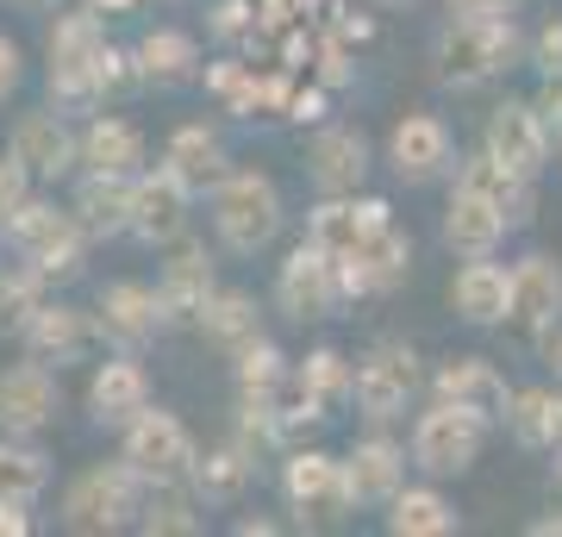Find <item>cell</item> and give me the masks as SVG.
Masks as SVG:
<instances>
[{
  "mask_svg": "<svg viewBox=\"0 0 562 537\" xmlns=\"http://www.w3.org/2000/svg\"><path fill=\"white\" fill-rule=\"evenodd\" d=\"M431 400H450V406L487 418V425H506L513 381H506L487 357H443L438 369H431Z\"/></svg>",
  "mask_w": 562,
  "mask_h": 537,
  "instance_id": "cb8c5ba5",
  "label": "cell"
},
{
  "mask_svg": "<svg viewBox=\"0 0 562 537\" xmlns=\"http://www.w3.org/2000/svg\"><path fill=\"white\" fill-rule=\"evenodd\" d=\"M344 306H350L344 269H338V257L319 250L313 238H301L276 262V313L281 318H294V325H331Z\"/></svg>",
  "mask_w": 562,
  "mask_h": 537,
  "instance_id": "ba28073f",
  "label": "cell"
},
{
  "mask_svg": "<svg viewBox=\"0 0 562 537\" xmlns=\"http://www.w3.org/2000/svg\"><path fill=\"white\" fill-rule=\"evenodd\" d=\"M382 532L387 537H450V532H462V518L450 506V494L425 476V481H406L401 494L382 506Z\"/></svg>",
  "mask_w": 562,
  "mask_h": 537,
  "instance_id": "1f68e13d",
  "label": "cell"
},
{
  "mask_svg": "<svg viewBox=\"0 0 562 537\" xmlns=\"http://www.w3.org/2000/svg\"><path fill=\"white\" fill-rule=\"evenodd\" d=\"M57 376L63 369H50V362H38V357H20L13 369H0V432L38 438L63 406V381Z\"/></svg>",
  "mask_w": 562,
  "mask_h": 537,
  "instance_id": "ffe728a7",
  "label": "cell"
},
{
  "mask_svg": "<svg viewBox=\"0 0 562 537\" xmlns=\"http://www.w3.org/2000/svg\"><path fill=\"white\" fill-rule=\"evenodd\" d=\"M288 7H294V13H319L325 0H288Z\"/></svg>",
  "mask_w": 562,
  "mask_h": 537,
  "instance_id": "9f6ffc18",
  "label": "cell"
},
{
  "mask_svg": "<svg viewBox=\"0 0 562 537\" xmlns=\"http://www.w3.org/2000/svg\"><path fill=\"white\" fill-rule=\"evenodd\" d=\"M457 188H475V194H487L494 206H501L513 225H531L538 220V181L519 176V169H506L501 157H487V150H469V157L457 163Z\"/></svg>",
  "mask_w": 562,
  "mask_h": 537,
  "instance_id": "4dcf8cb0",
  "label": "cell"
},
{
  "mask_svg": "<svg viewBox=\"0 0 562 537\" xmlns=\"http://www.w3.org/2000/svg\"><path fill=\"white\" fill-rule=\"evenodd\" d=\"M7 7H20V13H50V7H63V0H7Z\"/></svg>",
  "mask_w": 562,
  "mask_h": 537,
  "instance_id": "11a10c76",
  "label": "cell"
},
{
  "mask_svg": "<svg viewBox=\"0 0 562 537\" xmlns=\"http://www.w3.org/2000/svg\"><path fill=\"white\" fill-rule=\"evenodd\" d=\"M350 394H357V357H344V350L319 344V350H306V357L294 362L288 413H294V425L306 432V425H325L338 406H350Z\"/></svg>",
  "mask_w": 562,
  "mask_h": 537,
  "instance_id": "ac0fdd59",
  "label": "cell"
},
{
  "mask_svg": "<svg viewBox=\"0 0 562 537\" xmlns=\"http://www.w3.org/2000/svg\"><path fill=\"white\" fill-rule=\"evenodd\" d=\"M450 313L475 332H494L513 313V262L501 257H462V269L450 276Z\"/></svg>",
  "mask_w": 562,
  "mask_h": 537,
  "instance_id": "d4e9b609",
  "label": "cell"
},
{
  "mask_svg": "<svg viewBox=\"0 0 562 537\" xmlns=\"http://www.w3.org/2000/svg\"><path fill=\"white\" fill-rule=\"evenodd\" d=\"M206 88L232 107V113H257V94H262V76L250 69V63H232V57H220V63H206Z\"/></svg>",
  "mask_w": 562,
  "mask_h": 537,
  "instance_id": "60d3db41",
  "label": "cell"
},
{
  "mask_svg": "<svg viewBox=\"0 0 562 537\" xmlns=\"http://www.w3.org/2000/svg\"><path fill=\"white\" fill-rule=\"evenodd\" d=\"M338 269H344L350 300H382V294H394L406 281V269H413V238H406L401 225H382L362 250L338 257Z\"/></svg>",
  "mask_w": 562,
  "mask_h": 537,
  "instance_id": "4316f807",
  "label": "cell"
},
{
  "mask_svg": "<svg viewBox=\"0 0 562 537\" xmlns=\"http://www.w3.org/2000/svg\"><path fill=\"white\" fill-rule=\"evenodd\" d=\"M450 13H475V20H494V13H519V0H443Z\"/></svg>",
  "mask_w": 562,
  "mask_h": 537,
  "instance_id": "681fc988",
  "label": "cell"
},
{
  "mask_svg": "<svg viewBox=\"0 0 562 537\" xmlns=\"http://www.w3.org/2000/svg\"><path fill=\"white\" fill-rule=\"evenodd\" d=\"M150 144H144V132L125 113H88V125H81V169H101V176H138V169H150Z\"/></svg>",
  "mask_w": 562,
  "mask_h": 537,
  "instance_id": "f546056e",
  "label": "cell"
},
{
  "mask_svg": "<svg viewBox=\"0 0 562 537\" xmlns=\"http://www.w3.org/2000/svg\"><path fill=\"white\" fill-rule=\"evenodd\" d=\"M0 244H7V238H0Z\"/></svg>",
  "mask_w": 562,
  "mask_h": 537,
  "instance_id": "94428289",
  "label": "cell"
},
{
  "mask_svg": "<svg viewBox=\"0 0 562 537\" xmlns=\"http://www.w3.org/2000/svg\"><path fill=\"white\" fill-rule=\"evenodd\" d=\"M375 7H387V13H406V7H419V0H375Z\"/></svg>",
  "mask_w": 562,
  "mask_h": 537,
  "instance_id": "6f0895ef",
  "label": "cell"
},
{
  "mask_svg": "<svg viewBox=\"0 0 562 537\" xmlns=\"http://www.w3.org/2000/svg\"><path fill=\"white\" fill-rule=\"evenodd\" d=\"M188 206H194V194L162 163L138 169V181H132V238L150 244V250H169L176 238H188Z\"/></svg>",
  "mask_w": 562,
  "mask_h": 537,
  "instance_id": "44dd1931",
  "label": "cell"
},
{
  "mask_svg": "<svg viewBox=\"0 0 562 537\" xmlns=\"http://www.w3.org/2000/svg\"><path fill=\"white\" fill-rule=\"evenodd\" d=\"M94 344H101L94 313H81V306H69V300H44L38 313L25 318V332H20V350L25 357H38V362H50V369L81 362Z\"/></svg>",
  "mask_w": 562,
  "mask_h": 537,
  "instance_id": "603a6c76",
  "label": "cell"
},
{
  "mask_svg": "<svg viewBox=\"0 0 562 537\" xmlns=\"http://www.w3.org/2000/svg\"><path fill=\"white\" fill-rule=\"evenodd\" d=\"M206 32L220 44H244V38H262V25H257V7L250 0H220L213 13H206Z\"/></svg>",
  "mask_w": 562,
  "mask_h": 537,
  "instance_id": "b9f144b4",
  "label": "cell"
},
{
  "mask_svg": "<svg viewBox=\"0 0 562 537\" xmlns=\"http://www.w3.org/2000/svg\"><path fill=\"white\" fill-rule=\"evenodd\" d=\"M525 537H562V513H543V518H531V525H525Z\"/></svg>",
  "mask_w": 562,
  "mask_h": 537,
  "instance_id": "816d5d0a",
  "label": "cell"
},
{
  "mask_svg": "<svg viewBox=\"0 0 562 537\" xmlns=\"http://www.w3.org/2000/svg\"><path fill=\"white\" fill-rule=\"evenodd\" d=\"M487 418L462 413V406H450V400H431L419 418H413V432H406V450H413V469L431 481H457L469 476L475 462H482L487 450Z\"/></svg>",
  "mask_w": 562,
  "mask_h": 537,
  "instance_id": "52a82bcc",
  "label": "cell"
},
{
  "mask_svg": "<svg viewBox=\"0 0 562 537\" xmlns=\"http://www.w3.org/2000/svg\"><path fill=\"white\" fill-rule=\"evenodd\" d=\"M406 469H413V450H406L387 425H369V432L344 450V476H350L357 513H382L387 500L406 488Z\"/></svg>",
  "mask_w": 562,
  "mask_h": 537,
  "instance_id": "5bb4252c",
  "label": "cell"
},
{
  "mask_svg": "<svg viewBox=\"0 0 562 537\" xmlns=\"http://www.w3.org/2000/svg\"><path fill=\"white\" fill-rule=\"evenodd\" d=\"M157 288H162V300H169V318H176V325H194L201 306L213 300V288H220V262H213V250H206L201 238H176L162 250Z\"/></svg>",
  "mask_w": 562,
  "mask_h": 537,
  "instance_id": "484cf974",
  "label": "cell"
},
{
  "mask_svg": "<svg viewBox=\"0 0 562 537\" xmlns=\"http://www.w3.org/2000/svg\"><path fill=\"white\" fill-rule=\"evenodd\" d=\"M144 406H150V369H144V357L138 350H106L94 362L88 388H81V413L94 418V425H106V432H125Z\"/></svg>",
  "mask_w": 562,
  "mask_h": 537,
  "instance_id": "4fadbf2b",
  "label": "cell"
},
{
  "mask_svg": "<svg viewBox=\"0 0 562 537\" xmlns=\"http://www.w3.org/2000/svg\"><path fill=\"white\" fill-rule=\"evenodd\" d=\"M132 181L138 176H101V169H76V220L88 225V238H132Z\"/></svg>",
  "mask_w": 562,
  "mask_h": 537,
  "instance_id": "f1b7e54d",
  "label": "cell"
},
{
  "mask_svg": "<svg viewBox=\"0 0 562 537\" xmlns=\"http://www.w3.org/2000/svg\"><path fill=\"white\" fill-rule=\"evenodd\" d=\"M375 169V144L362 138V125L319 120L306 138V176L319 194H362V181Z\"/></svg>",
  "mask_w": 562,
  "mask_h": 537,
  "instance_id": "2e32d148",
  "label": "cell"
},
{
  "mask_svg": "<svg viewBox=\"0 0 562 537\" xmlns=\"http://www.w3.org/2000/svg\"><path fill=\"white\" fill-rule=\"evenodd\" d=\"M7 250L20 262H32L38 276H50V281H69V276H81V262H88V225L76 220V206H57V200H44V194H32L7 220Z\"/></svg>",
  "mask_w": 562,
  "mask_h": 537,
  "instance_id": "277c9868",
  "label": "cell"
},
{
  "mask_svg": "<svg viewBox=\"0 0 562 537\" xmlns=\"http://www.w3.org/2000/svg\"><path fill=\"white\" fill-rule=\"evenodd\" d=\"M88 7H94V13H106V20H113V13H138V0H88Z\"/></svg>",
  "mask_w": 562,
  "mask_h": 537,
  "instance_id": "db71d44e",
  "label": "cell"
},
{
  "mask_svg": "<svg viewBox=\"0 0 562 537\" xmlns=\"http://www.w3.org/2000/svg\"><path fill=\"white\" fill-rule=\"evenodd\" d=\"M0 537H32V506H20V500H0Z\"/></svg>",
  "mask_w": 562,
  "mask_h": 537,
  "instance_id": "c3c4849f",
  "label": "cell"
},
{
  "mask_svg": "<svg viewBox=\"0 0 562 537\" xmlns=\"http://www.w3.org/2000/svg\"><path fill=\"white\" fill-rule=\"evenodd\" d=\"M94 325H101V350H138L144 357L176 318H169L162 288H150V281H106L94 300Z\"/></svg>",
  "mask_w": 562,
  "mask_h": 537,
  "instance_id": "30bf717a",
  "label": "cell"
},
{
  "mask_svg": "<svg viewBox=\"0 0 562 537\" xmlns=\"http://www.w3.org/2000/svg\"><path fill=\"white\" fill-rule=\"evenodd\" d=\"M206 206H213V238H220V250H232V257H262V250H276L281 225H288L281 188H276V176H262V169H232V176L206 194Z\"/></svg>",
  "mask_w": 562,
  "mask_h": 537,
  "instance_id": "3957f363",
  "label": "cell"
},
{
  "mask_svg": "<svg viewBox=\"0 0 562 537\" xmlns=\"http://www.w3.org/2000/svg\"><path fill=\"white\" fill-rule=\"evenodd\" d=\"M431 57H438V76L450 88H482V81L506 76V69H519L531 57V38L519 32L513 13H494V20H475V13H450L438 25V44H431Z\"/></svg>",
  "mask_w": 562,
  "mask_h": 537,
  "instance_id": "6da1fadb",
  "label": "cell"
},
{
  "mask_svg": "<svg viewBox=\"0 0 562 537\" xmlns=\"http://www.w3.org/2000/svg\"><path fill=\"white\" fill-rule=\"evenodd\" d=\"M550 481H557V494H562V457H550Z\"/></svg>",
  "mask_w": 562,
  "mask_h": 537,
  "instance_id": "680465c9",
  "label": "cell"
},
{
  "mask_svg": "<svg viewBox=\"0 0 562 537\" xmlns=\"http://www.w3.org/2000/svg\"><path fill=\"white\" fill-rule=\"evenodd\" d=\"M506 232H513V220L494 200L450 181V200H443V244H450V257H501Z\"/></svg>",
  "mask_w": 562,
  "mask_h": 537,
  "instance_id": "83f0119b",
  "label": "cell"
},
{
  "mask_svg": "<svg viewBox=\"0 0 562 537\" xmlns=\"http://www.w3.org/2000/svg\"><path fill=\"white\" fill-rule=\"evenodd\" d=\"M281 506H288V518H294L301 532H338L344 518L357 513L344 457L313 450V444H294V450L281 457Z\"/></svg>",
  "mask_w": 562,
  "mask_h": 537,
  "instance_id": "5b68a950",
  "label": "cell"
},
{
  "mask_svg": "<svg viewBox=\"0 0 562 537\" xmlns=\"http://www.w3.org/2000/svg\"><path fill=\"white\" fill-rule=\"evenodd\" d=\"M162 169L188 188L194 200H206L213 188H220L238 163H232V150H225V138H220V125H206V120H188V125H176L169 138H162Z\"/></svg>",
  "mask_w": 562,
  "mask_h": 537,
  "instance_id": "7402d4cb",
  "label": "cell"
},
{
  "mask_svg": "<svg viewBox=\"0 0 562 537\" xmlns=\"http://www.w3.org/2000/svg\"><path fill=\"white\" fill-rule=\"evenodd\" d=\"M319 81L325 88H344V81H350V51H344L338 38L319 44Z\"/></svg>",
  "mask_w": 562,
  "mask_h": 537,
  "instance_id": "7dc6e473",
  "label": "cell"
},
{
  "mask_svg": "<svg viewBox=\"0 0 562 537\" xmlns=\"http://www.w3.org/2000/svg\"><path fill=\"white\" fill-rule=\"evenodd\" d=\"M201 494L188 488V481H157L150 494H144V518L138 532L144 537H194L201 532Z\"/></svg>",
  "mask_w": 562,
  "mask_h": 537,
  "instance_id": "f35d334b",
  "label": "cell"
},
{
  "mask_svg": "<svg viewBox=\"0 0 562 537\" xmlns=\"http://www.w3.org/2000/svg\"><path fill=\"white\" fill-rule=\"evenodd\" d=\"M169 7H181V0H169Z\"/></svg>",
  "mask_w": 562,
  "mask_h": 537,
  "instance_id": "91938a15",
  "label": "cell"
},
{
  "mask_svg": "<svg viewBox=\"0 0 562 537\" xmlns=\"http://www.w3.org/2000/svg\"><path fill=\"white\" fill-rule=\"evenodd\" d=\"M250 481H257V450L244 438H225V444H206L201 457H194L188 488L201 494V506H238Z\"/></svg>",
  "mask_w": 562,
  "mask_h": 537,
  "instance_id": "836d02e7",
  "label": "cell"
},
{
  "mask_svg": "<svg viewBox=\"0 0 562 537\" xmlns=\"http://www.w3.org/2000/svg\"><path fill=\"white\" fill-rule=\"evenodd\" d=\"M382 225H394V206L382 194H319L306 206V238L319 250H331V257L362 250Z\"/></svg>",
  "mask_w": 562,
  "mask_h": 537,
  "instance_id": "d6986e66",
  "label": "cell"
},
{
  "mask_svg": "<svg viewBox=\"0 0 562 537\" xmlns=\"http://www.w3.org/2000/svg\"><path fill=\"white\" fill-rule=\"evenodd\" d=\"M7 150L32 169L38 188H57L81 169V125H69L63 107H38V113H20L13 132H7Z\"/></svg>",
  "mask_w": 562,
  "mask_h": 537,
  "instance_id": "7c38bea8",
  "label": "cell"
},
{
  "mask_svg": "<svg viewBox=\"0 0 562 537\" xmlns=\"http://www.w3.org/2000/svg\"><path fill=\"white\" fill-rule=\"evenodd\" d=\"M20 81H25V51H20V38L0 32V107L20 94Z\"/></svg>",
  "mask_w": 562,
  "mask_h": 537,
  "instance_id": "f6af8a7d",
  "label": "cell"
},
{
  "mask_svg": "<svg viewBox=\"0 0 562 537\" xmlns=\"http://www.w3.org/2000/svg\"><path fill=\"white\" fill-rule=\"evenodd\" d=\"M44 494H50V457H44L32 438H13V432H0V500L38 506Z\"/></svg>",
  "mask_w": 562,
  "mask_h": 537,
  "instance_id": "74e56055",
  "label": "cell"
},
{
  "mask_svg": "<svg viewBox=\"0 0 562 537\" xmlns=\"http://www.w3.org/2000/svg\"><path fill=\"white\" fill-rule=\"evenodd\" d=\"M419 388H425L419 350L406 338H375L357 357V394H350V406H357L362 425H401L413 413Z\"/></svg>",
  "mask_w": 562,
  "mask_h": 537,
  "instance_id": "8992f818",
  "label": "cell"
},
{
  "mask_svg": "<svg viewBox=\"0 0 562 537\" xmlns=\"http://www.w3.org/2000/svg\"><path fill=\"white\" fill-rule=\"evenodd\" d=\"M144 494L150 481L132 469V462H94L81 476L63 481V500H57V525L76 537H120V532H138L144 518Z\"/></svg>",
  "mask_w": 562,
  "mask_h": 537,
  "instance_id": "7a4b0ae2",
  "label": "cell"
},
{
  "mask_svg": "<svg viewBox=\"0 0 562 537\" xmlns=\"http://www.w3.org/2000/svg\"><path fill=\"white\" fill-rule=\"evenodd\" d=\"M44 300H50V276H38L32 262H0V332H13L20 338L25 318L38 313Z\"/></svg>",
  "mask_w": 562,
  "mask_h": 537,
  "instance_id": "ab89813d",
  "label": "cell"
},
{
  "mask_svg": "<svg viewBox=\"0 0 562 537\" xmlns=\"http://www.w3.org/2000/svg\"><path fill=\"white\" fill-rule=\"evenodd\" d=\"M120 457L132 462L150 488H157V481H188V476H194L201 444H194V432H188L169 406H157V400H150V406H144V413L120 432Z\"/></svg>",
  "mask_w": 562,
  "mask_h": 537,
  "instance_id": "9c48e42d",
  "label": "cell"
},
{
  "mask_svg": "<svg viewBox=\"0 0 562 537\" xmlns=\"http://www.w3.org/2000/svg\"><path fill=\"white\" fill-rule=\"evenodd\" d=\"M501 432L531 457H562V381L557 388H513Z\"/></svg>",
  "mask_w": 562,
  "mask_h": 537,
  "instance_id": "d6a6232c",
  "label": "cell"
},
{
  "mask_svg": "<svg viewBox=\"0 0 562 537\" xmlns=\"http://www.w3.org/2000/svg\"><path fill=\"white\" fill-rule=\"evenodd\" d=\"M506 325L525 344H543L562 325V262L550 250L513 257V313H506Z\"/></svg>",
  "mask_w": 562,
  "mask_h": 537,
  "instance_id": "e0dca14e",
  "label": "cell"
},
{
  "mask_svg": "<svg viewBox=\"0 0 562 537\" xmlns=\"http://www.w3.org/2000/svg\"><path fill=\"white\" fill-rule=\"evenodd\" d=\"M232 381H238V406H288V394H294V362H288L281 344L257 338L232 357Z\"/></svg>",
  "mask_w": 562,
  "mask_h": 537,
  "instance_id": "d590c367",
  "label": "cell"
},
{
  "mask_svg": "<svg viewBox=\"0 0 562 537\" xmlns=\"http://www.w3.org/2000/svg\"><path fill=\"white\" fill-rule=\"evenodd\" d=\"M132 57H138L144 88H176V81L201 76V38H194L188 25H150V32L132 44Z\"/></svg>",
  "mask_w": 562,
  "mask_h": 537,
  "instance_id": "e575fe53",
  "label": "cell"
},
{
  "mask_svg": "<svg viewBox=\"0 0 562 537\" xmlns=\"http://www.w3.org/2000/svg\"><path fill=\"white\" fill-rule=\"evenodd\" d=\"M232 532H238V537H276L281 525H276V518H238V525H232Z\"/></svg>",
  "mask_w": 562,
  "mask_h": 537,
  "instance_id": "f907efd6",
  "label": "cell"
},
{
  "mask_svg": "<svg viewBox=\"0 0 562 537\" xmlns=\"http://www.w3.org/2000/svg\"><path fill=\"white\" fill-rule=\"evenodd\" d=\"M531 107L543 113V125H550V138H557V150H562V76H543V88L531 94Z\"/></svg>",
  "mask_w": 562,
  "mask_h": 537,
  "instance_id": "bcb514c9",
  "label": "cell"
},
{
  "mask_svg": "<svg viewBox=\"0 0 562 537\" xmlns=\"http://www.w3.org/2000/svg\"><path fill=\"white\" fill-rule=\"evenodd\" d=\"M194 332H201L220 357H238L244 344L262 338V306L257 294H244V288H213V300L201 306V318H194Z\"/></svg>",
  "mask_w": 562,
  "mask_h": 537,
  "instance_id": "8d00e7d4",
  "label": "cell"
},
{
  "mask_svg": "<svg viewBox=\"0 0 562 537\" xmlns=\"http://www.w3.org/2000/svg\"><path fill=\"white\" fill-rule=\"evenodd\" d=\"M482 150L487 157H501L506 169H519V176L538 181L543 169H550V157H557V138H550V125H543V113L531 107V100L506 94L501 107L487 113V125H482Z\"/></svg>",
  "mask_w": 562,
  "mask_h": 537,
  "instance_id": "9a60e30c",
  "label": "cell"
},
{
  "mask_svg": "<svg viewBox=\"0 0 562 537\" xmlns=\"http://www.w3.org/2000/svg\"><path fill=\"white\" fill-rule=\"evenodd\" d=\"M382 163L406 188H431V181L457 176L462 157H457V138H450V125L438 113H401L394 132H387V144H382Z\"/></svg>",
  "mask_w": 562,
  "mask_h": 537,
  "instance_id": "8fae6325",
  "label": "cell"
},
{
  "mask_svg": "<svg viewBox=\"0 0 562 537\" xmlns=\"http://www.w3.org/2000/svg\"><path fill=\"white\" fill-rule=\"evenodd\" d=\"M38 194V181H32V169H25L13 150H0V232H7V220L20 213L25 200Z\"/></svg>",
  "mask_w": 562,
  "mask_h": 537,
  "instance_id": "7bdbcfd3",
  "label": "cell"
},
{
  "mask_svg": "<svg viewBox=\"0 0 562 537\" xmlns=\"http://www.w3.org/2000/svg\"><path fill=\"white\" fill-rule=\"evenodd\" d=\"M525 63H538V76H562V20H550L538 38H531V57Z\"/></svg>",
  "mask_w": 562,
  "mask_h": 537,
  "instance_id": "ee69618b",
  "label": "cell"
},
{
  "mask_svg": "<svg viewBox=\"0 0 562 537\" xmlns=\"http://www.w3.org/2000/svg\"><path fill=\"white\" fill-rule=\"evenodd\" d=\"M543 362H550V376L562 381V325L550 332V338H543Z\"/></svg>",
  "mask_w": 562,
  "mask_h": 537,
  "instance_id": "f5cc1de1",
  "label": "cell"
}]
</instances>
